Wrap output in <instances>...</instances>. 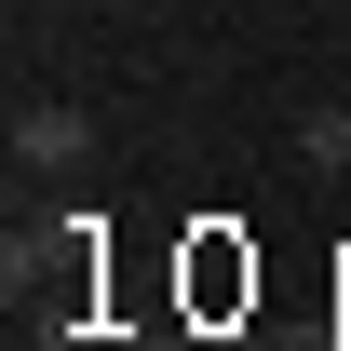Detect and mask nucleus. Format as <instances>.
<instances>
[{
    "label": "nucleus",
    "instance_id": "nucleus-1",
    "mask_svg": "<svg viewBox=\"0 0 351 351\" xmlns=\"http://www.w3.org/2000/svg\"><path fill=\"white\" fill-rule=\"evenodd\" d=\"M82 149H95V122H82V108H54V95H41V108H14V162H41V176H68Z\"/></svg>",
    "mask_w": 351,
    "mask_h": 351
},
{
    "label": "nucleus",
    "instance_id": "nucleus-2",
    "mask_svg": "<svg viewBox=\"0 0 351 351\" xmlns=\"http://www.w3.org/2000/svg\"><path fill=\"white\" fill-rule=\"evenodd\" d=\"M298 162H324V176L351 162V108H311V122H298Z\"/></svg>",
    "mask_w": 351,
    "mask_h": 351
}]
</instances>
